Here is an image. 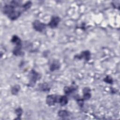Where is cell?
Here are the masks:
<instances>
[{"mask_svg": "<svg viewBox=\"0 0 120 120\" xmlns=\"http://www.w3.org/2000/svg\"><path fill=\"white\" fill-rule=\"evenodd\" d=\"M3 13L10 20L14 21L18 19L23 12V5L20 1L12 0L9 4H5L2 8Z\"/></svg>", "mask_w": 120, "mask_h": 120, "instance_id": "6da1fadb", "label": "cell"}, {"mask_svg": "<svg viewBox=\"0 0 120 120\" xmlns=\"http://www.w3.org/2000/svg\"><path fill=\"white\" fill-rule=\"evenodd\" d=\"M11 42L15 45V46L12 52L15 56H22L24 54L23 52L22 51V43L21 39L16 35L12 36Z\"/></svg>", "mask_w": 120, "mask_h": 120, "instance_id": "7a4b0ae2", "label": "cell"}, {"mask_svg": "<svg viewBox=\"0 0 120 120\" xmlns=\"http://www.w3.org/2000/svg\"><path fill=\"white\" fill-rule=\"evenodd\" d=\"M41 78V75L34 69H32L29 74V83L28 86L30 87H33L37 81L39 80Z\"/></svg>", "mask_w": 120, "mask_h": 120, "instance_id": "3957f363", "label": "cell"}, {"mask_svg": "<svg viewBox=\"0 0 120 120\" xmlns=\"http://www.w3.org/2000/svg\"><path fill=\"white\" fill-rule=\"evenodd\" d=\"M60 96L52 94L49 95L46 98V103L49 106H53L56 103H59Z\"/></svg>", "mask_w": 120, "mask_h": 120, "instance_id": "277c9868", "label": "cell"}, {"mask_svg": "<svg viewBox=\"0 0 120 120\" xmlns=\"http://www.w3.org/2000/svg\"><path fill=\"white\" fill-rule=\"evenodd\" d=\"M32 26L35 30L39 32H42L46 27V25L45 23L38 20H36L33 22Z\"/></svg>", "mask_w": 120, "mask_h": 120, "instance_id": "5b68a950", "label": "cell"}, {"mask_svg": "<svg viewBox=\"0 0 120 120\" xmlns=\"http://www.w3.org/2000/svg\"><path fill=\"white\" fill-rule=\"evenodd\" d=\"M60 18L58 16H53L51 19L50 21L48 24V26L51 29H54L57 27L60 22Z\"/></svg>", "mask_w": 120, "mask_h": 120, "instance_id": "8992f818", "label": "cell"}, {"mask_svg": "<svg viewBox=\"0 0 120 120\" xmlns=\"http://www.w3.org/2000/svg\"><path fill=\"white\" fill-rule=\"evenodd\" d=\"M75 58L79 60L84 59L86 61H89L90 58V52L88 50L83 51L79 55H75Z\"/></svg>", "mask_w": 120, "mask_h": 120, "instance_id": "52a82bcc", "label": "cell"}, {"mask_svg": "<svg viewBox=\"0 0 120 120\" xmlns=\"http://www.w3.org/2000/svg\"><path fill=\"white\" fill-rule=\"evenodd\" d=\"M77 89V86L75 85H71L70 86H65L64 88V92L66 95H69L75 91Z\"/></svg>", "mask_w": 120, "mask_h": 120, "instance_id": "ba28073f", "label": "cell"}, {"mask_svg": "<svg viewBox=\"0 0 120 120\" xmlns=\"http://www.w3.org/2000/svg\"><path fill=\"white\" fill-rule=\"evenodd\" d=\"M83 97L82 98L84 100H88L91 97L90 89L89 87H85L83 90Z\"/></svg>", "mask_w": 120, "mask_h": 120, "instance_id": "9c48e42d", "label": "cell"}, {"mask_svg": "<svg viewBox=\"0 0 120 120\" xmlns=\"http://www.w3.org/2000/svg\"><path fill=\"white\" fill-rule=\"evenodd\" d=\"M60 63L57 60H54L50 64V70L51 71H54L55 70H58L60 68Z\"/></svg>", "mask_w": 120, "mask_h": 120, "instance_id": "30bf717a", "label": "cell"}, {"mask_svg": "<svg viewBox=\"0 0 120 120\" xmlns=\"http://www.w3.org/2000/svg\"><path fill=\"white\" fill-rule=\"evenodd\" d=\"M59 103L61 106H65L68 103V98L65 95L60 96Z\"/></svg>", "mask_w": 120, "mask_h": 120, "instance_id": "8fae6325", "label": "cell"}, {"mask_svg": "<svg viewBox=\"0 0 120 120\" xmlns=\"http://www.w3.org/2000/svg\"><path fill=\"white\" fill-rule=\"evenodd\" d=\"M58 116L60 117L63 118H65L66 117H69L70 113L67 110H60L58 112Z\"/></svg>", "mask_w": 120, "mask_h": 120, "instance_id": "7c38bea8", "label": "cell"}, {"mask_svg": "<svg viewBox=\"0 0 120 120\" xmlns=\"http://www.w3.org/2000/svg\"><path fill=\"white\" fill-rule=\"evenodd\" d=\"M20 89H21L20 85H18V84H15L12 87L11 90V92L13 95H16L18 94V93L20 91Z\"/></svg>", "mask_w": 120, "mask_h": 120, "instance_id": "4fadbf2b", "label": "cell"}, {"mask_svg": "<svg viewBox=\"0 0 120 120\" xmlns=\"http://www.w3.org/2000/svg\"><path fill=\"white\" fill-rule=\"evenodd\" d=\"M39 88L40 90L44 91H49L50 90V88L49 87L48 84L47 83H41L39 84Z\"/></svg>", "mask_w": 120, "mask_h": 120, "instance_id": "5bb4252c", "label": "cell"}, {"mask_svg": "<svg viewBox=\"0 0 120 120\" xmlns=\"http://www.w3.org/2000/svg\"><path fill=\"white\" fill-rule=\"evenodd\" d=\"M15 112L17 115V118L15 119H21V117L22 114V109L21 107H18L15 109Z\"/></svg>", "mask_w": 120, "mask_h": 120, "instance_id": "9a60e30c", "label": "cell"}, {"mask_svg": "<svg viewBox=\"0 0 120 120\" xmlns=\"http://www.w3.org/2000/svg\"><path fill=\"white\" fill-rule=\"evenodd\" d=\"M32 5V2L30 1H28L23 4V8L25 11L28 9H30Z\"/></svg>", "mask_w": 120, "mask_h": 120, "instance_id": "2e32d148", "label": "cell"}, {"mask_svg": "<svg viewBox=\"0 0 120 120\" xmlns=\"http://www.w3.org/2000/svg\"><path fill=\"white\" fill-rule=\"evenodd\" d=\"M104 81L105 82L109 84H112L113 82L112 78L109 75H107L104 79Z\"/></svg>", "mask_w": 120, "mask_h": 120, "instance_id": "e0dca14e", "label": "cell"}, {"mask_svg": "<svg viewBox=\"0 0 120 120\" xmlns=\"http://www.w3.org/2000/svg\"><path fill=\"white\" fill-rule=\"evenodd\" d=\"M76 102L78 105L79 106H80L81 107H82L83 105V103H84V100L83 99V98H78L77 99H76Z\"/></svg>", "mask_w": 120, "mask_h": 120, "instance_id": "ac0fdd59", "label": "cell"}]
</instances>
